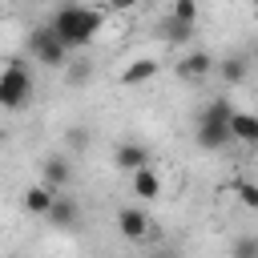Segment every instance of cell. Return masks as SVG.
<instances>
[{"mask_svg": "<svg viewBox=\"0 0 258 258\" xmlns=\"http://www.w3.org/2000/svg\"><path fill=\"white\" fill-rule=\"evenodd\" d=\"M101 24H105L101 8H85V4H64V8H56L52 20H48V28L60 36L64 48H81V44H89V40L101 32Z\"/></svg>", "mask_w": 258, "mask_h": 258, "instance_id": "cell-1", "label": "cell"}, {"mask_svg": "<svg viewBox=\"0 0 258 258\" xmlns=\"http://www.w3.org/2000/svg\"><path fill=\"white\" fill-rule=\"evenodd\" d=\"M234 113H238V109H234L226 97H214V101L198 113V129H194L198 145H202V149H222L226 141H234V133H230Z\"/></svg>", "mask_w": 258, "mask_h": 258, "instance_id": "cell-2", "label": "cell"}, {"mask_svg": "<svg viewBox=\"0 0 258 258\" xmlns=\"http://www.w3.org/2000/svg\"><path fill=\"white\" fill-rule=\"evenodd\" d=\"M28 97H32V73L24 69V60H8V69L0 73V105L20 109Z\"/></svg>", "mask_w": 258, "mask_h": 258, "instance_id": "cell-3", "label": "cell"}, {"mask_svg": "<svg viewBox=\"0 0 258 258\" xmlns=\"http://www.w3.org/2000/svg\"><path fill=\"white\" fill-rule=\"evenodd\" d=\"M28 52H32V60H40V64H64V44H60V36L48 28V24H40V28H32L28 32Z\"/></svg>", "mask_w": 258, "mask_h": 258, "instance_id": "cell-4", "label": "cell"}, {"mask_svg": "<svg viewBox=\"0 0 258 258\" xmlns=\"http://www.w3.org/2000/svg\"><path fill=\"white\" fill-rule=\"evenodd\" d=\"M149 214L145 210H137V206H121L117 210V230H121V238H129V242H141V238H149Z\"/></svg>", "mask_w": 258, "mask_h": 258, "instance_id": "cell-5", "label": "cell"}, {"mask_svg": "<svg viewBox=\"0 0 258 258\" xmlns=\"http://www.w3.org/2000/svg\"><path fill=\"white\" fill-rule=\"evenodd\" d=\"M113 161H117V169H125V173H141V169H149V149L137 145V141H121L117 153H113Z\"/></svg>", "mask_w": 258, "mask_h": 258, "instance_id": "cell-6", "label": "cell"}, {"mask_svg": "<svg viewBox=\"0 0 258 258\" xmlns=\"http://www.w3.org/2000/svg\"><path fill=\"white\" fill-rule=\"evenodd\" d=\"M210 73H214V56L202 52V48H194V52H185V56L177 60V77H181V81H202V77H210Z\"/></svg>", "mask_w": 258, "mask_h": 258, "instance_id": "cell-7", "label": "cell"}, {"mask_svg": "<svg viewBox=\"0 0 258 258\" xmlns=\"http://www.w3.org/2000/svg\"><path fill=\"white\" fill-rule=\"evenodd\" d=\"M69 181H73V165H69L64 157H48V161H44V181H40V185H48L52 194H60Z\"/></svg>", "mask_w": 258, "mask_h": 258, "instance_id": "cell-8", "label": "cell"}, {"mask_svg": "<svg viewBox=\"0 0 258 258\" xmlns=\"http://www.w3.org/2000/svg\"><path fill=\"white\" fill-rule=\"evenodd\" d=\"M56 198H60V194H52L48 185H32V189L24 194V210H28V214H36V218H48V214H52V206H56Z\"/></svg>", "mask_w": 258, "mask_h": 258, "instance_id": "cell-9", "label": "cell"}, {"mask_svg": "<svg viewBox=\"0 0 258 258\" xmlns=\"http://www.w3.org/2000/svg\"><path fill=\"white\" fill-rule=\"evenodd\" d=\"M230 133H234V141L258 145V117H254V113H234V121H230Z\"/></svg>", "mask_w": 258, "mask_h": 258, "instance_id": "cell-10", "label": "cell"}, {"mask_svg": "<svg viewBox=\"0 0 258 258\" xmlns=\"http://www.w3.org/2000/svg\"><path fill=\"white\" fill-rule=\"evenodd\" d=\"M77 218H81L77 202L60 194V198H56V206H52V214H48V222H52V226H60V230H69V226H77Z\"/></svg>", "mask_w": 258, "mask_h": 258, "instance_id": "cell-11", "label": "cell"}, {"mask_svg": "<svg viewBox=\"0 0 258 258\" xmlns=\"http://www.w3.org/2000/svg\"><path fill=\"white\" fill-rule=\"evenodd\" d=\"M157 73V60L153 56H141V60H133L129 69H121V85H141V81H149Z\"/></svg>", "mask_w": 258, "mask_h": 258, "instance_id": "cell-12", "label": "cell"}, {"mask_svg": "<svg viewBox=\"0 0 258 258\" xmlns=\"http://www.w3.org/2000/svg\"><path fill=\"white\" fill-rule=\"evenodd\" d=\"M133 194H137V198H145V202L161 198V177H157L153 169H141V173H133Z\"/></svg>", "mask_w": 258, "mask_h": 258, "instance_id": "cell-13", "label": "cell"}, {"mask_svg": "<svg viewBox=\"0 0 258 258\" xmlns=\"http://www.w3.org/2000/svg\"><path fill=\"white\" fill-rule=\"evenodd\" d=\"M218 73H222V81H226V85H238V81L246 77V60H242V56H230V60H222V64H218Z\"/></svg>", "mask_w": 258, "mask_h": 258, "instance_id": "cell-14", "label": "cell"}, {"mask_svg": "<svg viewBox=\"0 0 258 258\" xmlns=\"http://www.w3.org/2000/svg\"><path fill=\"white\" fill-rule=\"evenodd\" d=\"M189 32H194V24H181V20H173V16H165V20H161V36H165V40H173V44H177V40H185Z\"/></svg>", "mask_w": 258, "mask_h": 258, "instance_id": "cell-15", "label": "cell"}, {"mask_svg": "<svg viewBox=\"0 0 258 258\" xmlns=\"http://www.w3.org/2000/svg\"><path fill=\"white\" fill-rule=\"evenodd\" d=\"M230 258H258V234H242L230 246Z\"/></svg>", "mask_w": 258, "mask_h": 258, "instance_id": "cell-16", "label": "cell"}, {"mask_svg": "<svg viewBox=\"0 0 258 258\" xmlns=\"http://www.w3.org/2000/svg\"><path fill=\"white\" fill-rule=\"evenodd\" d=\"M230 189L238 194V202H242L246 210H258V185H254V181H234Z\"/></svg>", "mask_w": 258, "mask_h": 258, "instance_id": "cell-17", "label": "cell"}, {"mask_svg": "<svg viewBox=\"0 0 258 258\" xmlns=\"http://www.w3.org/2000/svg\"><path fill=\"white\" fill-rule=\"evenodd\" d=\"M169 16L181 20V24H194V20H198V4H194V0H177V4L169 8Z\"/></svg>", "mask_w": 258, "mask_h": 258, "instance_id": "cell-18", "label": "cell"}, {"mask_svg": "<svg viewBox=\"0 0 258 258\" xmlns=\"http://www.w3.org/2000/svg\"><path fill=\"white\" fill-rule=\"evenodd\" d=\"M89 77V69H85V60H77L73 69H69V81H85Z\"/></svg>", "mask_w": 258, "mask_h": 258, "instance_id": "cell-19", "label": "cell"}, {"mask_svg": "<svg viewBox=\"0 0 258 258\" xmlns=\"http://www.w3.org/2000/svg\"><path fill=\"white\" fill-rule=\"evenodd\" d=\"M153 258H181V254H173V250H157Z\"/></svg>", "mask_w": 258, "mask_h": 258, "instance_id": "cell-20", "label": "cell"}, {"mask_svg": "<svg viewBox=\"0 0 258 258\" xmlns=\"http://www.w3.org/2000/svg\"><path fill=\"white\" fill-rule=\"evenodd\" d=\"M254 60H258V44H254Z\"/></svg>", "mask_w": 258, "mask_h": 258, "instance_id": "cell-21", "label": "cell"}, {"mask_svg": "<svg viewBox=\"0 0 258 258\" xmlns=\"http://www.w3.org/2000/svg\"><path fill=\"white\" fill-rule=\"evenodd\" d=\"M254 149H258V145H254Z\"/></svg>", "mask_w": 258, "mask_h": 258, "instance_id": "cell-22", "label": "cell"}]
</instances>
